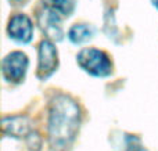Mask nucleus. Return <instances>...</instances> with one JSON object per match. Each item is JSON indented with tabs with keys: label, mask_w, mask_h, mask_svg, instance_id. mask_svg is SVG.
Returning <instances> with one entry per match:
<instances>
[{
	"label": "nucleus",
	"mask_w": 158,
	"mask_h": 151,
	"mask_svg": "<svg viewBox=\"0 0 158 151\" xmlns=\"http://www.w3.org/2000/svg\"><path fill=\"white\" fill-rule=\"evenodd\" d=\"M82 114L78 103L68 94H57L49 108V140L54 151H67L79 132Z\"/></svg>",
	"instance_id": "nucleus-1"
},
{
	"label": "nucleus",
	"mask_w": 158,
	"mask_h": 151,
	"mask_svg": "<svg viewBox=\"0 0 158 151\" xmlns=\"http://www.w3.org/2000/svg\"><path fill=\"white\" fill-rule=\"evenodd\" d=\"M77 63L86 74L92 76L104 78L111 75L112 72V63L110 57L103 50L94 47L82 49L77 55Z\"/></svg>",
	"instance_id": "nucleus-2"
},
{
	"label": "nucleus",
	"mask_w": 158,
	"mask_h": 151,
	"mask_svg": "<svg viewBox=\"0 0 158 151\" xmlns=\"http://www.w3.org/2000/svg\"><path fill=\"white\" fill-rule=\"evenodd\" d=\"M29 60L22 51H11L3 58L2 72L3 78L10 83H19L24 80L28 71Z\"/></svg>",
	"instance_id": "nucleus-3"
},
{
	"label": "nucleus",
	"mask_w": 158,
	"mask_h": 151,
	"mask_svg": "<svg viewBox=\"0 0 158 151\" xmlns=\"http://www.w3.org/2000/svg\"><path fill=\"white\" fill-rule=\"evenodd\" d=\"M58 68V53L54 43L43 39L38 49V78L44 80L50 78Z\"/></svg>",
	"instance_id": "nucleus-4"
},
{
	"label": "nucleus",
	"mask_w": 158,
	"mask_h": 151,
	"mask_svg": "<svg viewBox=\"0 0 158 151\" xmlns=\"http://www.w3.org/2000/svg\"><path fill=\"white\" fill-rule=\"evenodd\" d=\"M7 32L18 43H29L33 36V24L27 14H14L7 25Z\"/></svg>",
	"instance_id": "nucleus-5"
},
{
	"label": "nucleus",
	"mask_w": 158,
	"mask_h": 151,
	"mask_svg": "<svg viewBox=\"0 0 158 151\" xmlns=\"http://www.w3.org/2000/svg\"><path fill=\"white\" fill-rule=\"evenodd\" d=\"M38 24L42 32L47 36L49 40L60 42L64 36L63 27H61V15L54 11L44 7L38 14Z\"/></svg>",
	"instance_id": "nucleus-6"
},
{
	"label": "nucleus",
	"mask_w": 158,
	"mask_h": 151,
	"mask_svg": "<svg viewBox=\"0 0 158 151\" xmlns=\"http://www.w3.org/2000/svg\"><path fill=\"white\" fill-rule=\"evenodd\" d=\"M3 135L13 139H27L33 132L32 122L25 115L6 116L2 121Z\"/></svg>",
	"instance_id": "nucleus-7"
},
{
	"label": "nucleus",
	"mask_w": 158,
	"mask_h": 151,
	"mask_svg": "<svg viewBox=\"0 0 158 151\" xmlns=\"http://www.w3.org/2000/svg\"><path fill=\"white\" fill-rule=\"evenodd\" d=\"M94 35V27L90 24H75L69 28L68 39L74 44H82L85 42L90 40Z\"/></svg>",
	"instance_id": "nucleus-8"
},
{
	"label": "nucleus",
	"mask_w": 158,
	"mask_h": 151,
	"mask_svg": "<svg viewBox=\"0 0 158 151\" xmlns=\"http://www.w3.org/2000/svg\"><path fill=\"white\" fill-rule=\"evenodd\" d=\"M43 4L61 17H68L75 8V0H43Z\"/></svg>",
	"instance_id": "nucleus-9"
},
{
	"label": "nucleus",
	"mask_w": 158,
	"mask_h": 151,
	"mask_svg": "<svg viewBox=\"0 0 158 151\" xmlns=\"http://www.w3.org/2000/svg\"><path fill=\"white\" fill-rule=\"evenodd\" d=\"M125 146H126V151H147L146 147L143 146L142 140L137 136L133 135H128L125 137Z\"/></svg>",
	"instance_id": "nucleus-10"
},
{
	"label": "nucleus",
	"mask_w": 158,
	"mask_h": 151,
	"mask_svg": "<svg viewBox=\"0 0 158 151\" xmlns=\"http://www.w3.org/2000/svg\"><path fill=\"white\" fill-rule=\"evenodd\" d=\"M27 146H28V150L29 151H40L42 150V137L36 130H33L27 139Z\"/></svg>",
	"instance_id": "nucleus-11"
},
{
	"label": "nucleus",
	"mask_w": 158,
	"mask_h": 151,
	"mask_svg": "<svg viewBox=\"0 0 158 151\" xmlns=\"http://www.w3.org/2000/svg\"><path fill=\"white\" fill-rule=\"evenodd\" d=\"M151 2H153V6H154V7H156L157 10H158V0H151Z\"/></svg>",
	"instance_id": "nucleus-12"
}]
</instances>
